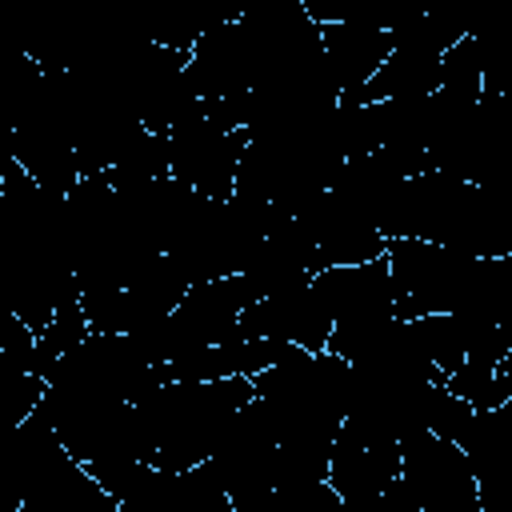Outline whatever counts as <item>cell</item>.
I'll use <instances>...</instances> for the list:
<instances>
[{
  "label": "cell",
  "instance_id": "6da1fadb",
  "mask_svg": "<svg viewBox=\"0 0 512 512\" xmlns=\"http://www.w3.org/2000/svg\"><path fill=\"white\" fill-rule=\"evenodd\" d=\"M396 20L400 16H380V12L360 8L352 20L320 28L324 56H328V68L340 84V96L352 92V88H364L384 68V60L396 52V36H392Z\"/></svg>",
  "mask_w": 512,
  "mask_h": 512
},
{
  "label": "cell",
  "instance_id": "7a4b0ae2",
  "mask_svg": "<svg viewBox=\"0 0 512 512\" xmlns=\"http://www.w3.org/2000/svg\"><path fill=\"white\" fill-rule=\"evenodd\" d=\"M404 456V480L416 488L424 508H444L460 500H476V472L468 464V452L436 432H416L400 444Z\"/></svg>",
  "mask_w": 512,
  "mask_h": 512
},
{
  "label": "cell",
  "instance_id": "3957f363",
  "mask_svg": "<svg viewBox=\"0 0 512 512\" xmlns=\"http://www.w3.org/2000/svg\"><path fill=\"white\" fill-rule=\"evenodd\" d=\"M312 288H316L324 312L332 316V324L384 316V312H392V300H396L388 256H380L372 264H352V268H324L312 276Z\"/></svg>",
  "mask_w": 512,
  "mask_h": 512
},
{
  "label": "cell",
  "instance_id": "277c9868",
  "mask_svg": "<svg viewBox=\"0 0 512 512\" xmlns=\"http://www.w3.org/2000/svg\"><path fill=\"white\" fill-rule=\"evenodd\" d=\"M272 512H352V508L340 500V492L328 480H312V484L276 488Z\"/></svg>",
  "mask_w": 512,
  "mask_h": 512
},
{
  "label": "cell",
  "instance_id": "5b68a950",
  "mask_svg": "<svg viewBox=\"0 0 512 512\" xmlns=\"http://www.w3.org/2000/svg\"><path fill=\"white\" fill-rule=\"evenodd\" d=\"M228 512H236V508H228Z\"/></svg>",
  "mask_w": 512,
  "mask_h": 512
}]
</instances>
